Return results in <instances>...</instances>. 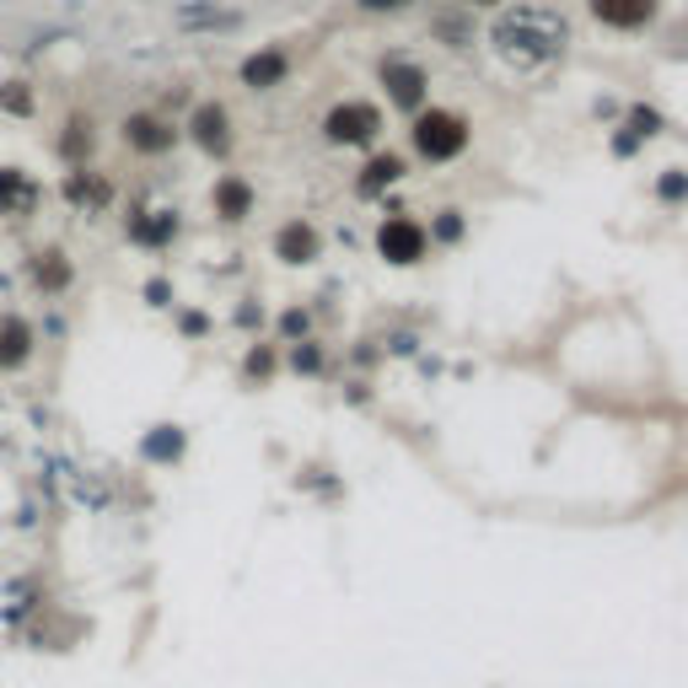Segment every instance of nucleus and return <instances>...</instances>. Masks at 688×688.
<instances>
[{"instance_id": "1", "label": "nucleus", "mask_w": 688, "mask_h": 688, "mask_svg": "<svg viewBox=\"0 0 688 688\" xmlns=\"http://www.w3.org/2000/svg\"><path fill=\"white\" fill-rule=\"evenodd\" d=\"M463 146H468V124L457 119V114L431 108V114L414 119V151H420L425 162H452Z\"/></svg>"}, {"instance_id": "2", "label": "nucleus", "mask_w": 688, "mask_h": 688, "mask_svg": "<svg viewBox=\"0 0 688 688\" xmlns=\"http://www.w3.org/2000/svg\"><path fill=\"white\" fill-rule=\"evenodd\" d=\"M425 247H431V232H425L420 221H409V215H388V221L377 226V253H382L388 264H420Z\"/></svg>"}, {"instance_id": "3", "label": "nucleus", "mask_w": 688, "mask_h": 688, "mask_svg": "<svg viewBox=\"0 0 688 688\" xmlns=\"http://www.w3.org/2000/svg\"><path fill=\"white\" fill-rule=\"evenodd\" d=\"M33 356H39V328L22 313H0V371L11 377V371L33 366Z\"/></svg>"}, {"instance_id": "4", "label": "nucleus", "mask_w": 688, "mask_h": 688, "mask_svg": "<svg viewBox=\"0 0 688 688\" xmlns=\"http://www.w3.org/2000/svg\"><path fill=\"white\" fill-rule=\"evenodd\" d=\"M377 129H382V119H377V108H366V103H339L324 119V135L334 146H366Z\"/></svg>"}, {"instance_id": "5", "label": "nucleus", "mask_w": 688, "mask_h": 688, "mask_svg": "<svg viewBox=\"0 0 688 688\" xmlns=\"http://www.w3.org/2000/svg\"><path fill=\"white\" fill-rule=\"evenodd\" d=\"M28 281L39 296H65L71 285H76V264H71V253L65 247H43L28 258Z\"/></svg>"}, {"instance_id": "6", "label": "nucleus", "mask_w": 688, "mask_h": 688, "mask_svg": "<svg viewBox=\"0 0 688 688\" xmlns=\"http://www.w3.org/2000/svg\"><path fill=\"white\" fill-rule=\"evenodd\" d=\"M172 140H178V129L157 114H129L124 119V146L140 151V157H162V151H172Z\"/></svg>"}, {"instance_id": "7", "label": "nucleus", "mask_w": 688, "mask_h": 688, "mask_svg": "<svg viewBox=\"0 0 688 688\" xmlns=\"http://www.w3.org/2000/svg\"><path fill=\"white\" fill-rule=\"evenodd\" d=\"M189 135H194V146H200V151L221 157V151L232 146V119H226V108H221V103H200V108H194V119H189Z\"/></svg>"}, {"instance_id": "8", "label": "nucleus", "mask_w": 688, "mask_h": 688, "mask_svg": "<svg viewBox=\"0 0 688 688\" xmlns=\"http://www.w3.org/2000/svg\"><path fill=\"white\" fill-rule=\"evenodd\" d=\"M39 200H43V189L33 183V172L0 167V215H33Z\"/></svg>"}, {"instance_id": "9", "label": "nucleus", "mask_w": 688, "mask_h": 688, "mask_svg": "<svg viewBox=\"0 0 688 688\" xmlns=\"http://www.w3.org/2000/svg\"><path fill=\"white\" fill-rule=\"evenodd\" d=\"M382 86H388V97H393L399 108H420V103H425V71L409 65V60H388V65H382Z\"/></svg>"}, {"instance_id": "10", "label": "nucleus", "mask_w": 688, "mask_h": 688, "mask_svg": "<svg viewBox=\"0 0 688 688\" xmlns=\"http://www.w3.org/2000/svg\"><path fill=\"white\" fill-rule=\"evenodd\" d=\"M65 200L82 204V210H103V204L114 200V183H108L103 172H92V167H76V172L65 178Z\"/></svg>"}, {"instance_id": "11", "label": "nucleus", "mask_w": 688, "mask_h": 688, "mask_svg": "<svg viewBox=\"0 0 688 688\" xmlns=\"http://www.w3.org/2000/svg\"><path fill=\"white\" fill-rule=\"evenodd\" d=\"M318 232L307 226V221H285L281 232H275V253H281L285 264H313L318 258Z\"/></svg>"}, {"instance_id": "12", "label": "nucleus", "mask_w": 688, "mask_h": 688, "mask_svg": "<svg viewBox=\"0 0 688 688\" xmlns=\"http://www.w3.org/2000/svg\"><path fill=\"white\" fill-rule=\"evenodd\" d=\"M285 71H290V60H285L281 49H258V54H247V60H243V86H253V92H269V86L285 82Z\"/></svg>"}, {"instance_id": "13", "label": "nucleus", "mask_w": 688, "mask_h": 688, "mask_svg": "<svg viewBox=\"0 0 688 688\" xmlns=\"http://www.w3.org/2000/svg\"><path fill=\"white\" fill-rule=\"evenodd\" d=\"M592 17L607 28H646L656 17V0H592Z\"/></svg>"}, {"instance_id": "14", "label": "nucleus", "mask_w": 688, "mask_h": 688, "mask_svg": "<svg viewBox=\"0 0 688 688\" xmlns=\"http://www.w3.org/2000/svg\"><path fill=\"white\" fill-rule=\"evenodd\" d=\"M215 215H221V221H243V215H253V189H247L237 172H226V178L215 183Z\"/></svg>"}, {"instance_id": "15", "label": "nucleus", "mask_w": 688, "mask_h": 688, "mask_svg": "<svg viewBox=\"0 0 688 688\" xmlns=\"http://www.w3.org/2000/svg\"><path fill=\"white\" fill-rule=\"evenodd\" d=\"M92 146H97V135H92V119H71V124H65V135H60V157H65V162L86 167Z\"/></svg>"}, {"instance_id": "16", "label": "nucleus", "mask_w": 688, "mask_h": 688, "mask_svg": "<svg viewBox=\"0 0 688 688\" xmlns=\"http://www.w3.org/2000/svg\"><path fill=\"white\" fill-rule=\"evenodd\" d=\"M33 108H39L33 86L28 82H0V114H6V119H33Z\"/></svg>"}, {"instance_id": "17", "label": "nucleus", "mask_w": 688, "mask_h": 688, "mask_svg": "<svg viewBox=\"0 0 688 688\" xmlns=\"http://www.w3.org/2000/svg\"><path fill=\"white\" fill-rule=\"evenodd\" d=\"M140 452H146L151 463H172V457L183 452V431H178V425H157V431L140 442Z\"/></svg>"}, {"instance_id": "18", "label": "nucleus", "mask_w": 688, "mask_h": 688, "mask_svg": "<svg viewBox=\"0 0 688 688\" xmlns=\"http://www.w3.org/2000/svg\"><path fill=\"white\" fill-rule=\"evenodd\" d=\"M172 232H178V221H172V215H157V221H129V237H135V243H151V247H162Z\"/></svg>"}, {"instance_id": "19", "label": "nucleus", "mask_w": 688, "mask_h": 688, "mask_svg": "<svg viewBox=\"0 0 688 688\" xmlns=\"http://www.w3.org/2000/svg\"><path fill=\"white\" fill-rule=\"evenodd\" d=\"M399 178H404L399 157H371V167H366V189H382V183H399Z\"/></svg>"}, {"instance_id": "20", "label": "nucleus", "mask_w": 688, "mask_h": 688, "mask_svg": "<svg viewBox=\"0 0 688 688\" xmlns=\"http://www.w3.org/2000/svg\"><path fill=\"white\" fill-rule=\"evenodd\" d=\"M356 6H366V11H399L409 0H356Z\"/></svg>"}, {"instance_id": "21", "label": "nucleus", "mask_w": 688, "mask_h": 688, "mask_svg": "<svg viewBox=\"0 0 688 688\" xmlns=\"http://www.w3.org/2000/svg\"><path fill=\"white\" fill-rule=\"evenodd\" d=\"M474 6H489V0H474Z\"/></svg>"}]
</instances>
